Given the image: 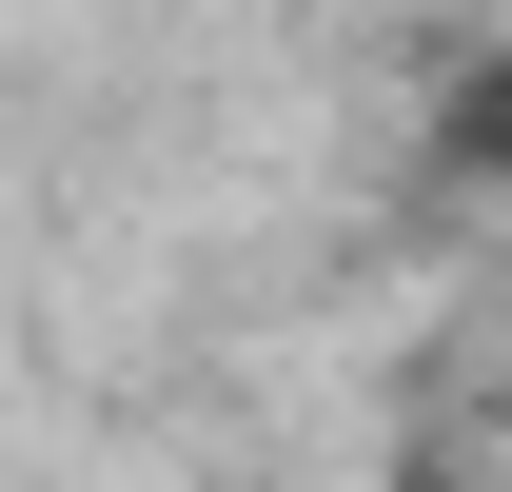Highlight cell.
<instances>
[{
    "label": "cell",
    "instance_id": "cell-1",
    "mask_svg": "<svg viewBox=\"0 0 512 492\" xmlns=\"http://www.w3.org/2000/svg\"><path fill=\"white\" fill-rule=\"evenodd\" d=\"M434 158L453 178H512V40H473V60L434 79Z\"/></svg>",
    "mask_w": 512,
    "mask_h": 492
}]
</instances>
